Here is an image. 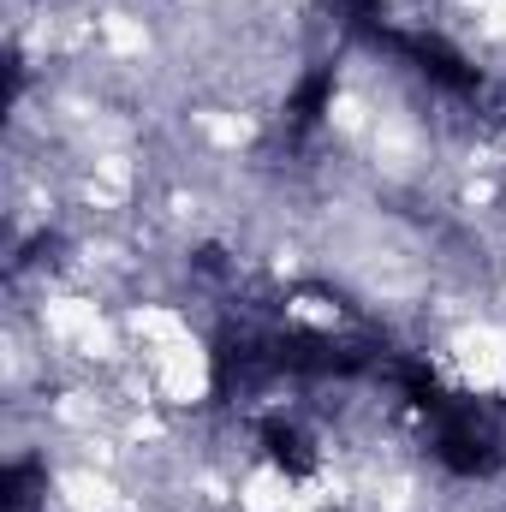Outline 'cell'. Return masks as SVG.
Returning <instances> with one entry per match:
<instances>
[{
  "label": "cell",
  "mask_w": 506,
  "mask_h": 512,
  "mask_svg": "<svg viewBox=\"0 0 506 512\" xmlns=\"http://www.w3.org/2000/svg\"><path fill=\"white\" fill-rule=\"evenodd\" d=\"M423 417H429V447H435V459H441L447 471H459V477H489V471L506 465L501 423H495L477 399L441 393Z\"/></svg>",
  "instance_id": "6da1fadb"
},
{
  "label": "cell",
  "mask_w": 506,
  "mask_h": 512,
  "mask_svg": "<svg viewBox=\"0 0 506 512\" xmlns=\"http://www.w3.org/2000/svg\"><path fill=\"white\" fill-rule=\"evenodd\" d=\"M334 6V18L346 24V30H358V36H370L381 24V0H328Z\"/></svg>",
  "instance_id": "277c9868"
},
{
  "label": "cell",
  "mask_w": 506,
  "mask_h": 512,
  "mask_svg": "<svg viewBox=\"0 0 506 512\" xmlns=\"http://www.w3.org/2000/svg\"><path fill=\"white\" fill-rule=\"evenodd\" d=\"M328 108H334V66H316V72L298 78V90H292V102H286V126L316 131Z\"/></svg>",
  "instance_id": "3957f363"
},
{
  "label": "cell",
  "mask_w": 506,
  "mask_h": 512,
  "mask_svg": "<svg viewBox=\"0 0 506 512\" xmlns=\"http://www.w3.org/2000/svg\"><path fill=\"white\" fill-rule=\"evenodd\" d=\"M262 459L280 471V477H292V483H304L310 471H316V441L298 429V423H262Z\"/></svg>",
  "instance_id": "7a4b0ae2"
}]
</instances>
